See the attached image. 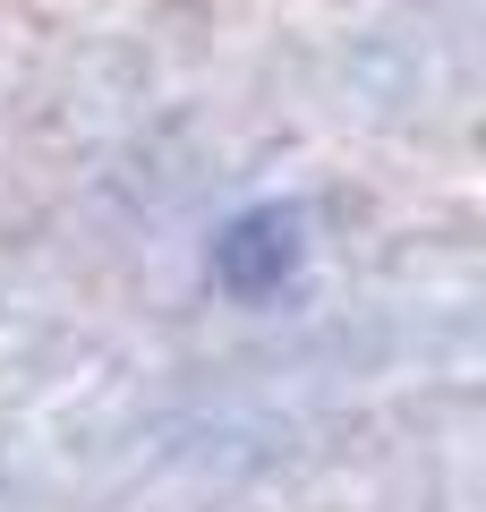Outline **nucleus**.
<instances>
[{
    "instance_id": "obj_2",
    "label": "nucleus",
    "mask_w": 486,
    "mask_h": 512,
    "mask_svg": "<svg viewBox=\"0 0 486 512\" xmlns=\"http://www.w3.org/2000/svg\"><path fill=\"white\" fill-rule=\"evenodd\" d=\"M299 265H307V205H282V197L239 205V214L205 239V274H214V291L239 299V308L282 299L290 282H299Z\"/></svg>"
},
{
    "instance_id": "obj_1",
    "label": "nucleus",
    "mask_w": 486,
    "mask_h": 512,
    "mask_svg": "<svg viewBox=\"0 0 486 512\" xmlns=\"http://www.w3.org/2000/svg\"><path fill=\"white\" fill-rule=\"evenodd\" d=\"M478 18L401 9L342 43V111L393 137H452L478 120Z\"/></svg>"
}]
</instances>
